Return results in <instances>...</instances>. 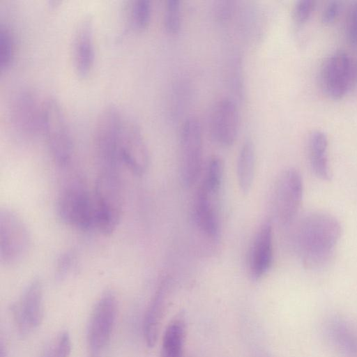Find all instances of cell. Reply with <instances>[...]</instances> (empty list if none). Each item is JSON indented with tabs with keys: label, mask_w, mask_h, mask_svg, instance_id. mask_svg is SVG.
I'll return each mask as SVG.
<instances>
[{
	"label": "cell",
	"mask_w": 357,
	"mask_h": 357,
	"mask_svg": "<svg viewBox=\"0 0 357 357\" xmlns=\"http://www.w3.org/2000/svg\"><path fill=\"white\" fill-rule=\"evenodd\" d=\"M40 129L54 162L62 167L68 165L73 154L72 138L63 111L54 98L43 101Z\"/></svg>",
	"instance_id": "3957f363"
},
{
	"label": "cell",
	"mask_w": 357,
	"mask_h": 357,
	"mask_svg": "<svg viewBox=\"0 0 357 357\" xmlns=\"http://www.w3.org/2000/svg\"><path fill=\"white\" fill-rule=\"evenodd\" d=\"M169 279H164L158 286L146 312L144 319V336L149 347H153L158 340L161 323L169 293Z\"/></svg>",
	"instance_id": "2e32d148"
},
{
	"label": "cell",
	"mask_w": 357,
	"mask_h": 357,
	"mask_svg": "<svg viewBox=\"0 0 357 357\" xmlns=\"http://www.w3.org/2000/svg\"><path fill=\"white\" fill-rule=\"evenodd\" d=\"M43 285L38 279L26 287L15 307V319L19 330L26 334L40 324L43 317Z\"/></svg>",
	"instance_id": "5bb4252c"
},
{
	"label": "cell",
	"mask_w": 357,
	"mask_h": 357,
	"mask_svg": "<svg viewBox=\"0 0 357 357\" xmlns=\"http://www.w3.org/2000/svg\"><path fill=\"white\" fill-rule=\"evenodd\" d=\"M340 236L341 227L335 218L323 212L310 213L295 228L294 250L305 266L320 268L331 258Z\"/></svg>",
	"instance_id": "6da1fadb"
},
{
	"label": "cell",
	"mask_w": 357,
	"mask_h": 357,
	"mask_svg": "<svg viewBox=\"0 0 357 357\" xmlns=\"http://www.w3.org/2000/svg\"><path fill=\"white\" fill-rule=\"evenodd\" d=\"M320 79L329 98L341 99L357 84V59L344 52L333 53L324 63Z\"/></svg>",
	"instance_id": "52a82bcc"
},
{
	"label": "cell",
	"mask_w": 357,
	"mask_h": 357,
	"mask_svg": "<svg viewBox=\"0 0 357 357\" xmlns=\"http://www.w3.org/2000/svg\"><path fill=\"white\" fill-rule=\"evenodd\" d=\"M93 25L91 20L85 17L78 25L73 47L74 65L79 76L86 75L93 66L94 58Z\"/></svg>",
	"instance_id": "e0dca14e"
},
{
	"label": "cell",
	"mask_w": 357,
	"mask_h": 357,
	"mask_svg": "<svg viewBox=\"0 0 357 357\" xmlns=\"http://www.w3.org/2000/svg\"><path fill=\"white\" fill-rule=\"evenodd\" d=\"M303 197V181L294 168L284 170L278 176L273 190V208L277 220L289 224L296 215Z\"/></svg>",
	"instance_id": "9c48e42d"
},
{
	"label": "cell",
	"mask_w": 357,
	"mask_h": 357,
	"mask_svg": "<svg viewBox=\"0 0 357 357\" xmlns=\"http://www.w3.org/2000/svg\"><path fill=\"white\" fill-rule=\"evenodd\" d=\"M119 154L121 165L133 174L141 176L148 169L149 151L139 126L123 119L119 140Z\"/></svg>",
	"instance_id": "30bf717a"
},
{
	"label": "cell",
	"mask_w": 357,
	"mask_h": 357,
	"mask_svg": "<svg viewBox=\"0 0 357 357\" xmlns=\"http://www.w3.org/2000/svg\"><path fill=\"white\" fill-rule=\"evenodd\" d=\"M151 16V3L149 0L134 1L130 7V22L137 30H143L149 24Z\"/></svg>",
	"instance_id": "603a6c76"
},
{
	"label": "cell",
	"mask_w": 357,
	"mask_h": 357,
	"mask_svg": "<svg viewBox=\"0 0 357 357\" xmlns=\"http://www.w3.org/2000/svg\"><path fill=\"white\" fill-rule=\"evenodd\" d=\"M119 170H100L94 192V227L105 235L119 225L122 211V192Z\"/></svg>",
	"instance_id": "7a4b0ae2"
},
{
	"label": "cell",
	"mask_w": 357,
	"mask_h": 357,
	"mask_svg": "<svg viewBox=\"0 0 357 357\" xmlns=\"http://www.w3.org/2000/svg\"><path fill=\"white\" fill-rule=\"evenodd\" d=\"M314 8V1L299 0L296 1L292 11L294 22L298 25L306 22L310 18Z\"/></svg>",
	"instance_id": "484cf974"
},
{
	"label": "cell",
	"mask_w": 357,
	"mask_h": 357,
	"mask_svg": "<svg viewBox=\"0 0 357 357\" xmlns=\"http://www.w3.org/2000/svg\"><path fill=\"white\" fill-rule=\"evenodd\" d=\"M273 257L272 227L269 222H264L258 229L248 256V268L254 280L260 279L269 270Z\"/></svg>",
	"instance_id": "9a60e30c"
},
{
	"label": "cell",
	"mask_w": 357,
	"mask_h": 357,
	"mask_svg": "<svg viewBox=\"0 0 357 357\" xmlns=\"http://www.w3.org/2000/svg\"><path fill=\"white\" fill-rule=\"evenodd\" d=\"M164 25L172 35L179 33L182 25V10L178 0H167L164 9Z\"/></svg>",
	"instance_id": "7402d4cb"
},
{
	"label": "cell",
	"mask_w": 357,
	"mask_h": 357,
	"mask_svg": "<svg viewBox=\"0 0 357 357\" xmlns=\"http://www.w3.org/2000/svg\"><path fill=\"white\" fill-rule=\"evenodd\" d=\"M240 116L236 102L229 98L219 100L213 106L210 118L211 135L220 146L229 147L236 139Z\"/></svg>",
	"instance_id": "4fadbf2b"
},
{
	"label": "cell",
	"mask_w": 357,
	"mask_h": 357,
	"mask_svg": "<svg viewBox=\"0 0 357 357\" xmlns=\"http://www.w3.org/2000/svg\"><path fill=\"white\" fill-rule=\"evenodd\" d=\"M123 116L115 106L105 107L99 113L94 128L96 158L102 169L119 170V140Z\"/></svg>",
	"instance_id": "277c9868"
},
{
	"label": "cell",
	"mask_w": 357,
	"mask_h": 357,
	"mask_svg": "<svg viewBox=\"0 0 357 357\" xmlns=\"http://www.w3.org/2000/svg\"><path fill=\"white\" fill-rule=\"evenodd\" d=\"M17 100L15 112L20 126L28 132L40 128L42 105L38 107L36 98L31 93H23Z\"/></svg>",
	"instance_id": "44dd1931"
},
{
	"label": "cell",
	"mask_w": 357,
	"mask_h": 357,
	"mask_svg": "<svg viewBox=\"0 0 357 357\" xmlns=\"http://www.w3.org/2000/svg\"><path fill=\"white\" fill-rule=\"evenodd\" d=\"M59 216L66 224L80 229L94 227L93 197L80 183L66 186L57 200Z\"/></svg>",
	"instance_id": "8992f818"
},
{
	"label": "cell",
	"mask_w": 357,
	"mask_h": 357,
	"mask_svg": "<svg viewBox=\"0 0 357 357\" xmlns=\"http://www.w3.org/2000/svg\"><path fill=\"white\" fill-rule=\"evenodd\" d=\"M328 144V137L321 130H314L309 137L310 166L316 176L324 181H329L331 176L327 156Z\"/></svg>",
	"instance_id": "ac0fdd59"
},
{
	"label": "cell",
	"mask_w": 357,
	"mask_h": 357,
	"mask_svg": "<svg viewBox=\"0 0 357 357\" xmlns=\"http://www.w3.org/2000/svg\"><path fill=\"white\" fill-rule=\"evenodd\" d=\"M341 7V2L339 1H329L323 10L322 22L326 24L332 23L338 16Z\"/></svg>",
	"instance_id": "83f0119b"
},
{
	"label": "cell",
	"mask_w": 357,
	"mask_h": 357,
	"mask_svg": "<svg viewBox=\"0 0 357 357\" xmlns=\"http://www.w3.org/2000/svg\"><path fill=\"white\" fill-rule=\"evenodd\" d=\"M347 37L351 45H357V1L351 6L347 20Z\"/></svg>",
	"instance_id": "4316f807"
},
{
	"label": "cell",
	"mask_w": 357,
	"mask_h": 357,
	"mask_svg": "<svg viewBox=\"0 0 357 357\" xmlns=\"http://www.w3.org/2000/svg\"><path fill=\"white\" fill-rule=\"evenodd\" d=\"M221 187L202 180L194 200V218L199 229L211 238L220 234L219 195Z\"/></svg>",
	"instance_id": "7c38bea8"
},
{
	"label": "cell",
	"mask_w": 357,
	"mask_h": 357,
	"mask_svg": "<svg viewBox=\"0 0 357 357\" xmlns=\"http://www.w3.org/2000/svg\"><path fill=\"white\" fill-rule=\"evenodd\" d=\"M256 153L253 142L245 139L238 152L236 163V175L241 192L247 194L250 190L255 172Z\"/></svg>",
	"instance_id": "d6986e66"
},
{
	"label": "cell",
	"mask_w": 357,
	"mask_h": 357,
	"mask_svg": "<svg viewBox=\"0 0 357 357\" xmlns=\"http://www.w3.org/2000/svg\"><path fill=\"white\" fill-rule=\"evenodd\" d=\"M117 309L114 293L106 291L98 299L89 324L87 340L93 355L107 344L114 328Z\"/></svg>",
	"instance_id": "8fae6325"
},
{
	"label": "cell",
	"mask_w": 357,
	"mask_h": 357,
	"mask_svg": "<svg viewBox=\"0 0 357 357\" xmlns=\"http://www.w3.org/2000/svg\"><path fill=\"white\" fill-rule=\"evenodd\" d=\"M92 357H99L98 355H93Z\"/></svg>",
	"instance_id": "f1b7e54d"
},
{
	"label": "cell",
	"mask_w": 357,
	"mask_h": 357,
	"mask_svg": "<svg viewBox=\"0 0 357 357\" xmlns=\"http://www.w3.org/2000/svg\"><path fill=\"white\" fill-rule=\"evenodd\" d=\"M179 172L183 185L189 188L198 179L202 168L203 137L199 120L186 119L179 137Z\"/></svg>",
	"instance_id": "5b68a950"
},
{
	"label": "cell",
	"mask_w": 357,
	"mask_h": 357,
	"mask_svg": "<svg viewBox=\"0 0 357 357\" xmlns=\"http://www.w3.org/2000/svg\"><path fill=\"white\" fill-rule=\"evenodd\" d=\"M185 324L184 317L176 315L164 333L161 357H183Z\"/></svg>",
	"instance_id": "ffe728a7"
},
{
	"label": "cell",
	"mask_w": 357,
	"mask_h": 357,
	"mask_svg": "<svg viewBox=\"0 0 357 357\" xmlns=\"http://www.w3.org/2000/svg\"><path fill=\"white\" fill-rule=\"evenodd\" d=\"M31 245L27 227L13 211H0V260L5 265H15L26 256Z\"/></svg>",
	"instance_id": "ba28073f"
},
{
	"label": "cell",
	"mask_w": 357,
	"mask_h": 357,
	"mask_svg": "<svg viewBox=\"0 0 357 357\" xmlns=\"http://www.w3.org/2000/svg\"><path fill=\"white\" fill-rule=\"evenodd\" d=\"M71 340L67 331L60 333L46 347L40 357H69Z\"/></svg>",
	"instance_id": "cb8c5ba5"
},
{
	"label": "cell",
	"mask_w": 357,
	"mask_h": 357,
	"mask_svg": "<svg viewBox=\"0 0 357 357\" xmlns=\"http://www.w3.org/2000/svg\"><path fill=\"white\" fill-rule=\"evenodd\" d=\"M13 55V41L8 29L0 28V69H6L10 64Z\"/></svg>",
	"instance_id": "d4e9b609"
}]
</instances>
